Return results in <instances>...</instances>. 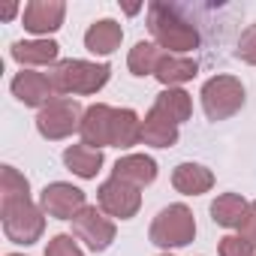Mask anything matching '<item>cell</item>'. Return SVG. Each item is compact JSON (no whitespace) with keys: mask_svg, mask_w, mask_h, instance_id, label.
<instances>
[{"mask_svg":"<svg viewBox=\"0 0 256 256\" xmlns=\"http://www.w3.org/2000/svg\"><path fill=\"white\" fill-rule=\"evenodd\" d=\"M148 30H151V42H157L169 54H190L202 42L196 24L187 22L175 6H166V4L148 6Z\"/></svg>","mask_w":256,"mask_h":256,"instance_id":"1","label":"cell"},{"mask_svg":"<svg viewBox=\"0 0 256 256\" xmlns=\"http://www.w3.org/2000/svg\"><path fill=\"white\" fill-rule=\"evenodd\" d=\"M48 78H52L58 96H90V94H96L108 84L112 66L96 64V60L66 58V60H58L48 70Z\"/></svg>","mask_w":256,"mask_h":256,"instance_id":"2","label":"cell"},{"mask_svg":"<svg viewBox=\"0 0 256 256\" xmlns=\"http://www.w3.org/2000/svg\"><path fill=\"white\" fill-rule=\"evenodd\" d=\"M199 100H202V112L208 120H229L232 114H238L244 108V100H247V90L241 84V78L229 76V72H220V76H211L202 90H199Z\"/></svg>","mask_w":256,"mask_h":256,"instance_id":"3","label":"cell"},{"mask_svg":"<svg viewBox=\"0 0 256 256\" xmlns=\"http://www.w3.org/2000/svg\"><path fill=\"white\" fill-rule=\"evenodd\" d=\"M148 238L151 244H157L160 250H178V247H187L193 238H196V217L193 211L184 205V202H175V205H166L154 220H151V229H148Z\"/></svg>","mask_w":256,"mask_h":256,"instance_id":"4","label":"cell"},{"mask_svg":"<svg viewBox=\"0 0 256 256\" xmlns=\"http://www.w3.org/2000/svg\"><path fill=\"white\" fill-rule=\"evenodd\" d=\"M0 217H4V235H6V241L22 244V247L36 244L42 238V232H46V211L34 199L12 202V205H0Z\"/></svg>","mask_w":256,"mask_h":256,"instance_id":"5","label":"cell"},{"mask_svg":"<svg viewBox=\"0 0 256 256\" xmlns=\"http://www.w3.org/2000/svg\"><path fill=\"white\" fill-rule=\"evenodd\" d=\"M82 118H84V108L78 106V100L54 96L48 106H42L36 112V133L48 142L70 139L72 133L82 130Z\"/></svg>","mask_w":256,"mask_h":256,"instance_id":"6","label":"cell"},{"mask_svg":"<svg viewBox=\"0 0 256 256\" xmlns=\"http://www.w3.org/2000/svg\"><path fill=\"white\" fill-rule=\"evenodd\" d=\"M72 235L94 253H102L112 247L114 235H118V226L114 220L100 208V205H88L78 217H72Z\"/></svg>","mask_w":256,"mask_h":256,"instance_id":"7","label":"cell"},{"mask_svg":"<svg viewBox=\"0 0 256 256\" xmlns=\"http://www.w3.org/2000/svg\"><path fill=\"white\" fill-rule=\"evenodd\" d=\"M40 208L46 211V217L72 220V217H78L88 208V196H84L82 187H76L70 181H52L40 193Z\"/></svg>","mask_w":256,"mask_h":256,"instance_id":"8","label":"cell"},{"mask_svg":"<svg viewBox=\"0 0 256 256\" xmlns=\"http://www.w3.org/2000/svg\"><path fill=\"white\" fill-rule=\"evenodd\" d=\"M96 205L112 220H133L142 208V190L133 184H124L118 178H108L96 190Z\"/></svg>","mask_w":256,"mask_h":256,"instance_id":"9","label":"cell"},{"mask_svg":"<svg viewBox=\"0 0 256 256\" xmlns=\"http://www.w3.org/2000/svg\"><path fill=\"white\" fill-rule=\"evenodd\" d=\"M66 18V4L64 0H30L22 10V24L34 40H46L48 34H58Z\"/></svg>","mask_w":256,"mask_h":256,"instance_id":"10","label":"cell"},{"mask_svg":"<svg viewBox=\"0 0 256 256\" xmlns=\"http://www.w3.org/2000/svg\"><path fill=\"white\" fill-rule=\"evenodd\" d=\"M10 90H12V96H16L22 106H30V108H42V106H48V102L58 96V90H54L48 72H36V70H22V72H16L12 82H10Z\"/></svg>","mask_w":256,"mask_h":256,"instance_id":"11","label":"cell"},{"mask_svg":"<svg viewBox=\"0 0 256 256\" xmlns=\"http://www.w3.org/2000/svg\"><path fill=\"white\" fill-rule=\"evenodd\" d=\"M112 130H114V106H106V102H94L84 108V118H82V142L90 145V148H112Z\"/></svg>","mask_w":256,"mask_h":256,"instance_id":"12","label":"cell"},{"mask_svg":"<svg viewBox=\"0 0 256 256\" xmlns=\"http://www.w3.org/2000/svg\"><path fill=\"white\" fill-rule=\"evenodd\" d=\"M10 58L16 64H22V70H34V66H54L60 58V46L54 40H18L10 48Z\"/></svg>","mask_w":256,"mask_h":256,"instance_id":"13","label":"cell"},{"mask_svg":"<svg viewBox=\"0 0 256 256\" xmlns=\"http://www.w3.org/2000/svg\"><path fill=\"white\" fill-rule=\"evenodd\" d=\"M112 178L145 190L157 181V160L148 157V154H124V157H118V163L112 169Z\"/></svg>","mask_w":256,"mask_h":256,"instance_id":"14","label":"cell"},{"mask_svg":"<svg viewBox=\"0 0 256 256\" xmlns=\"http://www.w3.org/2000/svg\"><path fill=\"white\" fill-rule=\"evenodd\" d=\"M124 42V28L114 18H100L84 30V48L96 58H108L120 48Z\"/></svg>","mask_w":256,"mask_h":256,"instance_id":"15","label":"cell"},{"mask_svg":"<svg viewBox=\"0 0 256 256\" xmlns=\"http://www.w3.org/2000/svg\"><path fill=\"white\" fill-rule=\"evenodd\" d=\"M196 76H199L196 58H190V54H169V52L160 58L157 72H154V78H157L163 88H181V84L193 82Z\"/></svg>","mask_w":256,"mask_h":256,"instance_id":"16","label":"cell"},{"mask_svg":"<svg viewBox=\"0 0 256 256\" xmlns=\"http://www.w3.org/2000/svg\"><path fill=\"white\" fill-rule=\"evenodd\" d=\"M172 187L181 196H202L214 187V172L202 163H178L172 169Z\"/></svg>","mask_w":256,"mask_h":256,"instance_id":"17","label":"cell"},{"mask_svg":"<svg viewBox=\"0 0 256 256\" xmlns=\"http://www.w3.org/2000/svg\"><path fill=\"white\" fill-rule=\"evenodd\" d=\"M178 136H181L178 124L169 120L163 112H157L151 106V112L142 118V145H148V148H172V145H178Z\"/></svg>","mask_w":256,"mask_h":256,"instance_id":"18","label":"cell"},{"mask_svg":"<svg viewBox=\"0 0 256 256\" xmlns=\"http://www.w3.org/2000/svg\"><path fill=\"white\" fill-rule=\"evenodd\" d=\"M102 163H106L102 151H100V148H90V145H84V142L66 145V148H64V166H66L72 175L84 178V181L96 178L100 169H102Z\"/></svg>","mask_w":256,"mask_h":256,"instance_id":"19","label":"cell"},{"mask_svg":"<svg viewBox=\"0 0 256 256\" xmlns=\"http://www.w3.org/2000/svg\"><path fill=\"white\" fill-rule=\"evenodd\" d=\"M133 145H142V118H139L133 108H114L112 148L130 151Z\"/></svg>","mask_w":256,"mask_h":256,"instance_id":"20","label":"cell"},{"mask_svg":"<svg viewBox=\"0 0 256 256\" xmlns=\"http://www.w3.org/2000/svg\"><path fill=\"white\" fill-rule=\"evenodd\" d=\"M247 199L241 193H220L214 202H211V220L223 229H238L244 214H247Z\"/></svg>","mask_w":256,"mask_h":256,"instance_id":"21","label":"cell"},{"mask_svg":"<svg viewBox=\"0 0 256 256\" xmlns=\"http://www.w3.org/2000/svg\"><path fill=\"white\" fill-rule=\"evenodd\" d=\"M154 108L163 112L169 120H175V124L181 126V124L190 120V114H193V96H190L184 88H163V90L157 94V100H154Z\"/></svg>","mask_w":256,"mask_h":256,"instance_id":"22","label":"cell"},{"mask_svg":"<svg viewBox=\"0 0 256 256\" xmlns=\"http://www.w3.org/2000/svg\"><path fill=\"white\" fill-rule=\"evenodd\" d=\"M163 54H166V52H163L157 42H151V40H139V42L130 48V54H126V70H130L136 78L154 76V72H157V64H160Z\"/></svg>","mask_w":256,"mask_h":256,"instance_id":"23","label":"cell"},{"mask_svg":"<svg viewBox=\"0 0 256 256\" xmlns=\"http://www.w3.org/2000/svg\"><path fill=\"white\" fill-rule=\"evenodd\" d=\"M24 199H34L30 181L10 163L0 166V205H12V202H24Z\"/></svg>","mask_w":256,"mask_h":256,"instance_id":"24","label":"cell"},{"mask_svg":"<svg viewBox=\"0 0 256 256\" xmlns=\"http://www.w3.org/2000/svg\"><path fill=\"white\" fill-rule=\"evenodd\" d=\"M42 256H84V250L78 247V238H76V235H70V232H58V235L48 238Z\"/></svg>","mask_w":256,"mask_h":256,"instance_id":"25","label":"cell"},{"mask_svg":"<svg viewBox=\"0 0 256 256\" xmlns=\"http://www.w3.org/2000/svg\"><path fill=\"white\" fill-rule=\"evenodd\" d=\"M217 250H220V256H256V247L247 238H241L238 232L235 235H223Z\"/></svg>","mask_w":256,"mask_h":256,"instance_id":"26","label":"cell"},{"mask_svg":"<svg viewBox=\"0 0 256 256\" xmlns=\"http://www.w3.org/2000/svg\"><path fill=\"white\" fill-rule=\"evenodd\" d=\"M235 58L256 66V24H250L241 36H238V46H235Z\"/></svg>","mask_w":256,"mask_h":256,"instance_id":"27","label":"cell"},{"mask_svg":"<svg viewBox=\"0 0 256 256\" xmlns=\"http://www.w3.org/2000/svg\"><path fill=\"white\" fill-rule=\"evenodd\" d=\"M238 235L247 238V241L256 247V199L247 205V214H244V220H241V226H238Z\"/></svg>","mask_w":256,"mask_h":256,"instance_id":"28","label":"cell"},{"mask_svg":"<svg viewBox=\"0 0 256 256\" xmlns=\"http://www.w3.org/2000/svg\"><path fill=\"white\" fill-rule=\"evenodd\" d=\"M16 16H18V4H12V6L4 10V22H10V18H16Z\"/></svg>","mask_w":256,"mask_h":256,"instance_id":"29","label":"cell"},{"mask_svg":"<svg viewBox=\"0 0 256 256\" xmlns=\"http://www.w3.org/2000/svg\"><path fill=\"white\" fill-rule=\"evenodd\" d=\"M6 256H24V253H6Z\"/></svg>","mask_w":256,"mask_h":256,"instance_id":"30","label":"cell"},{"mask_svg":"<svg viewBox=\"0 0 256 256\" xmlns=\"http://www.w3.org/2000/svg\"><path fill=\"white\" fill-rule=\"evenodd\" d=\"M160 256H175V253H160Z\"/></svg>","mask_w":256,"mask_h":256,"instance_id":"31","label":"cell"}]
</instances>
